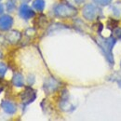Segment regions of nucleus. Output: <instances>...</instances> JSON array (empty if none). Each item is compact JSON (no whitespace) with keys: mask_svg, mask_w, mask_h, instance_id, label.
<instances>
[{"mask_svg":"<svg viewBox=\"0 0 121 121\" xmlns=\"http://www.w3.org/2000/svg\"><path fill=\"white\" fill-rule=\"evenodd\" d=\"M14 8H15V3L12 0L9 1V2H8V9L9 10H12Z\"/></svg>","mask_w":121,"mask_h":121,"instance_id":"dca6fc26","label":"nucleus"},{"mask_svg":"<svg viewBox=\"0 0 121 121\" xmlns=\"http://www.w3.org/2000/svg\"><path fill=\"white\" fill-rule=\"evenodd\" d=\"M108 28H110V29H113V28H115V27H117V22L115 21V20H109V22H108Z\"/></svg>","mask_w":121,"mask_h":121,"instance_id":"4468645a","label":"nucleus"},{"mask_svg":"<svg viewBox=\"0 0 121 121\" xmlns=\"http://www.w3.org/2000/svg\"><path fill=\"white\" fill-rule=\"evenodd\" d=\"M13 23V19L9 15L0 17V30L6 31L9 29Z\"/></svg>","mask_w":121,"mask_h":121,"instance_id":"39448f33","label":"nucleus"},{"mask_svg":"<svg viewBox=\"0 0 121 121\" xmlns=\"http://www.w3.org/2000/svg\"><path fill=\"white\" fill-rule=\"evenodd\" d=\"M57 89V82L53 79H48L45 84V90L47 91H52Z\"/></svg>","mask_w":121,"mask_h":121,"instance_id":"9d476101","label":"nucleus"},{"mask_svg":"<svg viewBox=\"0 0 121 121\" xmlns=\"http://www.w3.org/2000/svg\"><path fill=\"white\" fill-rule=\"evenodd\" d=\"M6 38L9 43H17L21 38V34L17 31H11L6 35Z\"/></svg>","mask_w":121,"mask_h":121,"instance_id":"6e6552de","label":"nucleus"},{"mask_svg":"<svg viewBox=\"0 0 121 121\" xmlns=\"http://www.w3.org/2000/svg\"><path fill=\"white\" fill-rule=\"evenodd\" d=\"M70 3H76V2H78V0H68Z\"/></svg>","mask_w":121,"mask_h":121,"instance_id":"6ab92c4d","label":"nucleus"},{"mask_svg":"<svg viewBox=\"0 0 121 121\" xmlns=\"http://www.w3.org/2000/svg\"><path fill=\"white\" fill-rule=\"evenodd\" d=\"M12 83L13 85L16 87H22L23 84H24V81H23V76H22L21 74H15L13 78H12Z\"/></svg>","mask_w":121,"mask_h":121,"instance_id":"1a4fd4ad","label":"nucleus"},{"mask_svg":"<svg viewBox=\"0 0 121 121\" xmlns=\"http://www.w3.org/2000/svg\"><path fill=\"white\" fill-rule=\"evenodd\" d=\"M3 11H4V7H3L2 4H0V14H2Z\"/></svg>","mask_w":121,"mask_h":121,"instance_id":"a211bd4d","label":"nucleus"},{"mask_svg":"<svg viewBox=\"0 0 121 121\" xmlns=\"http://www.w3.org/2000/svg\"><path fill=\"white\" fill-rule=\"evenodd\" d=\"M21 98H22V103L24 104H29L32 102H34L35 100V98H36L35 91L30 87H27L25 89V91L23 92H22Z\"/></svg>","mask_w":121,"mask_h":121,"instance_id":"20e7f679","label":"nucleus"},{"mask_svg":"<svg viewBox=\"0 0 121 121\" xmlns=\"http://www.w3.org/2000/svg\"><path fill=\"white\" fill-rule=\"evenodd\" d=\"M19 14H20V16H21L22 19L28 20V19H30V18L35 16V12L31 9L27 5H22V6L20 8V12H19Z\"/></svg>","mask_w":121,"mask_h":121,"instance_id":"423d86ee","label":"nucleus"},{"mask_svg":"<svg viewBox=\"0 0 121 121\" xmlns=\"http://www.w3.org/2000/svg\"><path fill=\"white\" fill-rule=\"evenodd\" d=\"M54 13L58 17L66 18V17H73L76 15L77 10L73 6L66 4H59L54 8Z\"/></svg>","mask_w":121,"mask_h":121,"instance_id":"f03ea898","label":"nucleus"},{"mask_svg":"<svg viewBox=\"0 0 121 121\" xmlns=\"http://www.w3.org/2000/svg\"><path fill=\"white\" fill-rule=\"evenodd\" d=\"M1 107L3 108V110L7 114H9V115L14 114L16 112V110H17L15 104H12L11 102H9V101H3L1 103Z\"/></svg>","mask_w":121,"mask_h":121,"instance_id":"0eeeda50","label":"nucleus"},{"mask_svg":"<svg viewBox=\"0 0 121 121\" xmlns=\"http://www.w3.org/2000/svg\"><path fill=\"white\" fill-rule=\"evenodd\" d=\"M4 90V82H3V80L0 78V92Z\"/></svg>","mask_w":121,"mask_h":121,"instance_id":"f3484780","label":"nucleus"},{"mask_svg":"<svg viewBox=\"0 0 121 121\" xmlns=\"http://www.w3.org/2000/svg\"><path fill=\"white\" fill-rule=\"evenodd\" d=\"M82 14L85 19H87L89 21H92L98 15V9L92 4H88L83 8Z\"/></svg>","mask_w":121,"mask_h":121,"instance_id":"7ed1b4c3","label":"nucleus"},{"mask_svg":"<svg viewBox=\"0 0 121 121\" xmlns=\"http://www.w3.org/2000/svg\"><path fill=\"white\" fill-rule=\"evenodd\" d=\"M7 72V66L5 63H0V77H3Z\"/></svg>","mask_w":121,"mask_h":121,"instance_id":"f8f14e48","label":"nucleus"},{"mask_svg":"<svg viewBox=\"0 0 121 121\" xmlns=\"http://www.w3.org/2000/svg\"><path fill=\"white\" fill-rule=\"evenodd\" d=\"M114 34H115V36L117 37V38H118V39H121V28H117L115 32H114Z\"/></svg>","mask_w":121,"mask_h":121,"instance_id":"2eb2a0df","label":"nucleus"},{"mask_svg":"<svg viewBox=\"0 0 121 121\" xmlns=\"http://www.w3.org/2000/svg\"><path fill=\"white\" fill-rule=\"evenodd\" d=\"M33 7L37 11H42L45 8V1L44 0H35L33 2Z\"/></svg>","mask_w":121,"mask_h":121,"instance_id":"9b49d317","label":"nucleus"},{"mask_svg":"<svg viewBox=\"0 0 121 121\" xmlns=\"http://www.w3.org/2000/svg\"><path fill=\"white\" fill-rule=\"evenodd\" d=\"M118 85H119V87L121 88V81H119V82H118Z\"/></svg>","mask_w":121,"mask_h":121,"instance_id":"aec40b11","label":"nucleus"},{"mask_svg":"<svg viewBox=\"0 0 121 121\" xmlns=\"http://www.w3.org/2000/svg\"><path fill=\"white\" fill-rule=\"evenodd\" d=\"M93 1L95 3L101 5V6H107V5H109L111 3L112 0H93Z\"/></svg>","mask_w":121,"mask_h":121,"instance_id":"ddd939ff","label":"nucleus"},{"mask_svg":"<svg viewBox=\"0 0 121 121\" xmlns=\"http://www.w3.org/2000/svg\"><path fill=\"white\" fill-rule=\"evenodd\" d=\"M97 43L100 45L101 48L103 49L104 53L105 54L106 58L108 60L113 63V54H112V48L116 44V39L113 37H109V38H103V37H99L97 39Z\"/></svg>","mask_w":121,"mask_h":121,"instance_id":"f257e3e1","label":"nucleus"}]
</instances>
